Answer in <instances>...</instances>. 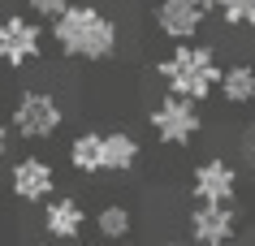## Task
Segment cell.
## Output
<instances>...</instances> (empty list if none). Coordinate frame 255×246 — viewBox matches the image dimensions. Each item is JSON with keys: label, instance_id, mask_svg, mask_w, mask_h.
I'll list each match as a JSON object with an SVG mask.
<instances>
[{"label": "cell", "instance_id": "cell-16", "mask_svg": "<svg viewBox=\"0 0 255 246\" xmlns=\"http://www.w3.org/2000/svg\"><path fill=\"white\" fill-rule=\"evenodd\" d=\"M69 4H74V0H26V9L39 17V22H52V17H61Z\"/></svg>", "mask_w": 255, "mask_h": 246}, {"label": "cell", "instance_id": "cell-9", "mask_svg": "<svg viewBox=\"0 0 255 246\" xmlns=\"http://www.w3.org/2000/svg\"><path fill=\"white\" fill-rule=\"evenodd\" d=\"M238 186H242L238 164H229L225 156H208L190 173V199L195 203H234L238 199Z\"/></svg>", "mask_w": 255, "mask_h": 246}, {"label": "cell", "instance_id": "cell-4", "mask_svg": "<svg viewBox=\"0 0 255 246\" xmlns=\"http://www.w3.org/2000/svg\"><path fill=\"white\" fill-rule=\"evenodd\" d=\"M147 125H151V138H156L160 147L186 151L190 143H195V138L203 134V112H199V99L177 95V91H164V95L147 108Z\"/></svg>", "mask_w": 255, "mask_h": 246}, {"label": "cell", "instance_id": "cell-3", "mask_svg": "<svg viewBox=\"0 0 255 246\" xmlns=\"http://www.w3.org/2000/svg\"><path fill=\"white\" fill-rule=\"evenodd\" d=\"M9 125L22 143H52L65 130V104L61 95H52L48 86H26L13 95L9 108Z\"/></svg>", "mask_w": 255, "mask_h": 246}, {"label": "cell", "instance_id": "cell-12", "mask_svg": "<svg viewBox=\"0 0 255 246\" xmlns=\"http://www.w3.org/2000/svg\"><path fill=\"white\" fill-rule=\"evenodd\" d=\"M143 160V143L130 130H104V177H126Z\"/></svg>", "mask_w": 255, "mask_h": 246}, {"label": "cell", "instance_id": "cell-20", "mask_svg": "<svg viewBox=\"0 0 255 246\" xmlns=\"http://www.w3.org/2000/svg\"><path fill=\"white\" fill-rule=\"evenodd\" d=\"M130 4H156V0H130Z\"/></svg>", "mask_w": 255, "mask_h": 246}, {"label": "cell", "instance_id": "cell-6", "mask_svg": "<svg viewBox=\"0 0 255 246\" xmlns=\"http://www.w3.org/2000/svg\"><path fill=\"white\" fill-rule=\"evenodd\" d=\"M9 194H13L22 207H39L43 199L56 194V168L48 156L39 151H26L9 164Z\"/></svg>", "mask_w": 255, "mask_h": 246}, {"label": "cell", "instance_id": "cell-10", "mask_svg": "<svg viewBox=\"0 0 255 246\" xmlns=\"http://www.w3.org/2000/svg\"><path fill=\"white\" fill-rule=\"evenodd\" d=\"M151 22H156V35L169 43L199 39L203 22H208V9L195 4V0H156L151 4Z\"/></svg>", "mask_w": 255, "mask_h": 246}, {"label": "cell", "instance_id": "cell-11", "mask_svg": "<svg viewBox=\"0 0 255 246\" xmlns=\"http://www.w3.org/2000/svg\"><path fill=\"white\" fill-rule=\"evenodd\" d=\"M65 164L78 177H104V130H78L65 147Z\"/></svg>", "mask_w": 255, "mask_h": 246}, {"label": "cell", "instance_id": "cell-2", "mask_svg": "<svg viewBox=\"0 0 255 246\" xmlns=\"http://www.w3.org/2000/svg\"><path fill=\"white\" fill-rule=\"evenodd\" d=\"M221 52L212 43H199V39H182V43H169V52L156 61V78H160L164 91H177V95H190V99H212L216 86H221Z\"/></svg>", "mask_w": 255, "mask_h": 246}, {"label": "cell", "instance_id": "cell-7", "mask_svg": "<svg viewBox=\"0 0 255 246\" xmlns=\"http://www.w3.org/2000/svg\"><path fill=\"white\" fill-rule=\"evenodd\" d=\"M238 238V207L234 203H195L186 216L190 246H229Z\"/></svg>", "mask_w": 255, "mask_h": 246}, {"label": "cell", "instance_id": "cell-18", "mask_svg": "<svg viewBox=\"0 0 255 246\" xmlns=\"http://www.w3.org/2000/svg\"><path fill=\"white\" fill-rule=\"evenodd\" d=\"M242 156L255 164V117H251V125H247V134H242Z\"/></svg>", "mask_w": 255, "mask_h": 246}, {"label": "cell", "instance_id": "cell-15", "mask_svg": "<svg viewBox=\"0 0 255 246\" xmlns=\"http://www.w3.org/2000/svg\"><path fill=\"white\" fill-rule=\"evenodd\" d=\"M216 13L229 30H251L255 26V0H216Z\"/></svg>", "mask_w": 255, "mask_h": 246}, {"label": "cell", "instance_id": "cell-17", "mask_svg": "<svg viewBox=\"0 0 255 246\" xmlns=\"http://www.w3.org/2000/svg\"><path fill=\"white\" fill-rule=\"evenodd\" d=\"M13 125H9V117H0V164L9 160V151H13Z\"/></svg>", "mask_w": 255, "mask_h": 246}, {"label": "cell", "instance_id": "cell-13", "mask_svg": "<svg viewBox=\"0 0 255 246\" xmlns=\"http://www.w3.org/2000/svg\"><path fill=\"white\" fill-rule=\"evenodd\" d=\"M221 99H225L229 108H247V104H255V65L251 61H229L225 69H221Z\"/></svg>", "mask_w": 255, "mask_h": 246}, {"label": "cell", "instance_id": "cell-1", "mask_svg": "<svg viewBox=\"0 0 255 246\" xmlns=\"http://www.w3.org/2000/svg\"><path fill=\"white\" fill-rule=\"evenodd\" d=\"M48 39L65 61H78V65H104L113 61L121 48V26L117 17L91 4V0H74L61 17L48 22Z\"/></svg>", "mask_w": 255, "mask_h": 246}, {"label": "cell", "instance_id": "cell-8", "mask_svg": "<svg viewBox=\"0 0 255 246\" xmlns=\"http://www.w3.org/2000/svg\"><path fill=\"white\" fill-rule=\"evenodd\" d=\"M87 207H82V199H74V194H61L56 190L52 199H43L39 203V229L48 242H82V233H87Z\"/></svg>", "mask_w": 255, "mask_h": 246}, {"label": "cell", "instance_id": "cell-5", "mask_svg": "<svg viewBox=\"0 0 255 246\" xmlns=\"http://www.w3.org/2000/svg\"><path fill=\"white\" fill-rule=\"evenodd\" d=\"M43 48H48V22H39L30 9L0 13V65L9 74H22L35 61H43Z\"/></svg>", "mask_w": 255, "mask_h": 246}, {"label": "cell", "instance_id": "cell-14", "mask_svg": "<svg viewBox=\"0 0 255 246\" xmlns=\"http://www.w3.org/2000/svg\"><path fill=\"white\" fill-rule=\"evenodd\" d=\"M95 233L104 238V242H126L130 233H134V212L126 203H104L100 212H95Z\"/></svg>", "mask_w": 255, "mask_h": 246}, {"label": "cell", "instance_id": "cell-19", "mask_svg": "<svg viewBox=\"0 0 255 246\" xmlns=\"http://www.w3.org/2000/svg\"><path fill=\"white\" fill-rule=\"evenodd\" d=\"M195 4H203V9H208V13H216V0H195Z\"/></svg>", "mask_w": 255, "mask_h": 246}]
</instances>
